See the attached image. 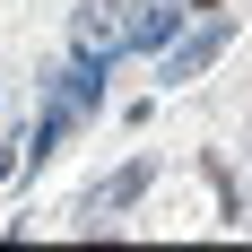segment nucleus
<instances>
[{
  "label": "nucleus",
  "instance_id": "obj_2",
  "mask_svg": "<svg viewBox=\"0 0 252 252\" xmlns=\"http://www.w3.org/2000/svg\"><path fill=\"white\" fill-rule=\"evenodd\" d=\"M104 70H113V52H104V44H87V52L70 61V70L52 78V104H70V113H87V104L104 96Z\"/></svg>",
  "mask_w": 252,
  "mask_h": 252
},
{
  "label": "nucleus",
  "instance_id": "obj_4",
  "mask_svg": "<svg viewBox=\"0 0 252 252\" xmlns=\"http://www.w3.org/2000/svg\"><path fill=\"white\" fill-rule=\"evenodd\" d=\"M148 174H157L148 157H130V165H122V174H113V183H104V191H96V200H87V209H130V200H139V191H148Z\"/></svg>",
  "mask_w": 252,
  "mask_h": 252
},
{
  "label": "nucleus",
  "instance_id": "obj_3",
  "mask_svg": "<svg viewBox=\"0 0 252 252\" xmlns=\"http://www.w3.org/2000/svg\"><path fill=\"white\" fill-rule=\"evenodd\" d=\"M183 9H165V0H130V18H122V44H165L174 35Z\"/></svg>",
  "mask_w": 252,
  "mask_h": 252
},
{
  "label": "nucleus",
  "instance_id": "obj_1",
  "mask_svg": "<svg viewBox=\"0 0 252 252\" xmlns=\"http://www.w3.org/2000/svg\"><path fill=\"white\" fill-rule=\"evenodd\" d=\"M226 44H235V18H209L200 35H183V44H165L157 78H165V87H191V78H200V70H209V61H218Z\"/></svg>",
  "mask_w": 252,
  "mask_h": 252
}]
</instances>
